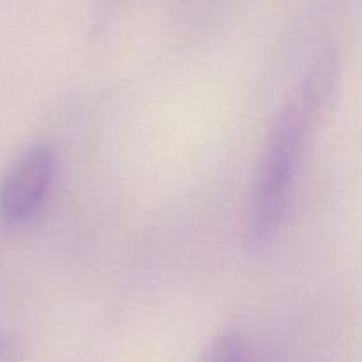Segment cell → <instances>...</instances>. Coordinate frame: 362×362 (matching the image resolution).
<instances>
[{"instance_id": "1", "label": "cell", "mask_w": 362, "mask_h": 362, "mask_svg": "<svg viewBox=\"0 0 362 362\" xmlns=\"http://www.w3.org/2000/svg\"><path fill=\"white\" fill-rule=\"evenodd\" d=\"M332 81V64L320 62L269 133L247 214V237L255 246L271 243L288 216L304 151L331 98Z\"/></svg>"}, {"instance_id": "2", "label": "cell", "mask_w": 362, "mask_h": 362, "mask_svg": "<svg viewBox=\"0 0 362 362\" xmlns=\"http://www.w3.org/2000/svg\"><path fill=\"white\" fill-rule=\"evenodd\" d=\"M55 175V154L45 144L21 152L0 186V223L18 228L41 209Z\"/></svg>"}, {"instance_id": "3", "label": "cell", "mask_w": 362, "mask_h": 362, "mask_svg": "<svg viewBox=\"0 0 362 362\" xmlns=\"http://www.w3.org/2000/svg\"><path fill=\"white\" fill-rule=\"evenodd\" d=\"M200 362H251L247 339L237 331L223 332L209 343Z\"/></svg>"}, {"instance_id": "4", "label": "cell", "mask_w": 362, "mask_h": 362, "mask_svg": "<svg viewBox=\"0 0 362 362\" xmlns=\"http://www.w3.org/2000/svg\"><path fill=\"white\" fill-rule=\"evenodd\" d=\"M0 362H23V346L13 334H0Z\"/></svg>"}]
</instances>
